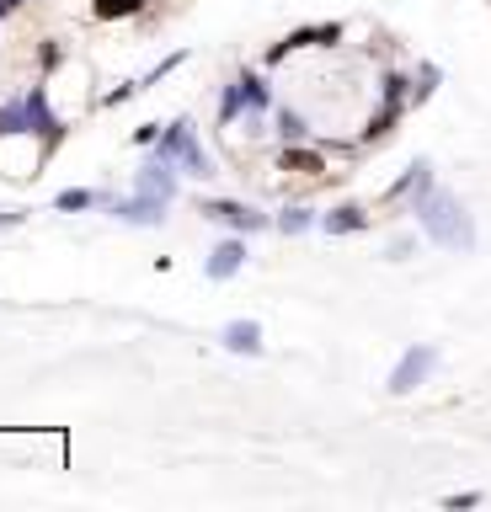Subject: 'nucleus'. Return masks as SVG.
Masks as SVG:
<instances>
[{
  "label": "nucleus",
  "mask_w": 491,
  "mask_h": 512,
  "mask_svg": "<svg viewBox=\"0 0 491 512\" xmlns=\"http://www.w3.org/2000/svg\"><path fill=\"white\" fill-rule=\"evenodd\" d=\"M198 214H203V219H214V224H235V230H262V224H267L257 208L225 203V198H203V203H198Z\"/></svg>",
  "instance_id": "f257e3e1"
},
{
  "label": "nucleus",
  "mask_w": 491,
  "mask_h": 512,
  "mask_svg": "<svg viewBox=\"0 0 491 512\" xmlns=\"http://www.w3.org/2000/svg\"><path fill=\"white\" fill-rule=\"evenodd\" d=\"M241 267H246V240H219V251L203 262V272H209V278H235Z\"/></svg>",
  "instance_id": "f03ea898"
},
{
  "label": "nucleus",
  "mask_w": 491,
  "mask_h": 512,
  "mask_svg": "<svg viewBox=\"0 0 491 512\" xmlns=\"http://www.w3.org/2000/svg\"><path fill=\"white\" fill-rule=\"evenodd\" d=\"M219 342H225L230 352H262V326L257 320H230Z\"/></svg>",
  "instance_id": "7ed1b4c3"
},
{
  "label": "nucleus",
  "mask_w": 491,
  "mask_h": 512,
  "mask_svg": "<svg viewBox=\"0 0 491 512\" xmlns=\"http://www.w3.org/2000/svg\"><path fill=\"white\" fill-rule=\"evenodd\" d=\"M427 363H433V352H406V358H401V368L390 374V390H395V395H406L411 384H417V379L427 374Z\"/></svg>",
  "instance_id": "20e7f679"
},
{
  "label": "nucleus",
  "mask_w": 491,
  "mask_h": 512,
  "mask_svg": "<svg viewBox=\"0 0 491 512\" xmlns=\"http://www.w3.org/2000/svg\"><path fill=\"white\" fill-rule=\"evenodd\" d=\"M145 0H91V16L97 22H123V16H139Z\"/></svg>",
  "instance_id": "39448f33"
},
{
  "label": "nucleus",
  "mask_w": 491,
  "mask_h": 512,
  "mask_svg": "<svg viewBox=\"0 0 491 512\" xmlns=\"http://www.w3.org/2000/svg\"><path fill=\"white\" fill-rule=\"evenodd\" d=\"M363 224H369V219H363V208H337V214L321 219V230L326 235H353V230H363Z\"/></svg>",
  "instance_id": "423d86ee"
},
{
  "label": "nucleus",
  "mask_w": 491,
  "mask_h": 512,
  "mask_svg": "<svg viewBox=\"0 0 491 512\" xmlns=\"http://www.w3.org/2000/svg\"><path fill=\"white\" fill-rule=\"evenodd\" d=\"M283 171H294V176H321L326 160L315 155V150H283Z\"/></svg>",
  "instance_id": "0eeeda50"
},
{
  "label": "nucleus",
  "mask_w": 491,
  "mask_h": 512,
  "mask_svg": "<svg viewBox=\"0 0 491 512\" xmlns=\"http://www.w3.org/2000/svg\"><path fill=\"white\" fill-rule=\"evenodd\" d=\"M91 203H97V198H91L86 187H70V192H59V198H54V208H65V214H81V208H91Z\"/></svg>",
  "instance_id": "6e6552de"
},
{
  "label": "nucleus",
  "mask_w": 491,
  "mask_h": 512,
  "mask_svg": "<svg viewBox=\"0 0 491 512\" xmlns=\"http://www.w3.org/2000/svg\"><path fill=\"white\" fill-rule=\"evenodd\" d=\"M278 230H283V235H305V230H310V208H283Z\"/></svg>",
  "instance_id": "1a4fd4ad"
},
{
  "label": "nucleus",
  "mask_w": 491,
  "mask_h": 512,
  "mask_svg": "<svg viewBox=\"0 0 491 512\" xmlns=\"http://www.w3.org/2000/svg\"><path fill=\"white\" fill-rule=\"evenodd\" d=\"M278 134H283V139H305L310 128H305V118H299V112H278Z\"/></svg>",
  "instance_id": "9d476101"
},
{
  "label": "nucleus",
  "mask_w": 491,
  "mask_h": 512,
  "mask_svg": "<svg viewBox=\"0 0 491 512\" xmlns=\"http://www.w3.org/2000/svg\"><path fill=\"white\" fill-rule=\"evenodd\" d=\"M17 224H22V214H17V208H11V214H0V230H17Z\"/></svg>",
  "instance_id": "9b49d317"
},
{
  "label": "nucleus",
  "mask_w": 491,
  "mask_h": 512,
  "mask_svg": "<svg viewBox=\"0 0 491 512\" xmlns=\"http://www.w3.org/2000/svg\"><path fill=\"white\" fill-rule=\"evenodd\" d=\"M0 128H6V118H0Z\"/></svg>",
  "instance_id": "f8f14e48"
}]
</instances>
